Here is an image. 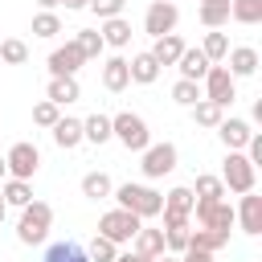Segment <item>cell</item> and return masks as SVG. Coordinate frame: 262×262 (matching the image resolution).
<instances>
[{
    "instance_id": "obj_30",
    "label": "cell",
    "mask_w": 262,
    "mask_h": 262,
    "mask_svg": "<svg viewBox=\"0 0 262 262\" xmlns=\"http://www.w3.org/2000/svg\"><path fill=\"white\" fill-rule=\"evenodd\" d=\"M229 20H237V25H258V20H262V0H233V4H229Z\"/></svg>"
},
{
    "instance_id": "obj_35",
    "label": "cell",
    "mask_w": 262,
    "mask_h": 262,
    "mask_svg": "<svg viewBox=\"0 0 262 262\" xmlns=\"http://www.w3.org/2000/svg\"><path fill=\"white\" fill-rule=\"evenodd\" d=\"M172 102H176V106H192V102H201V86L180 78V82L172 86Z\"/></svg>"
},
{
    "instance_id": "obj_32",
    "label": "cell",
    "mask_w": 262,
    "mask_h": 262,
    "mask_svg": "<svg viewBox=\"0 0 262 262\" xmlns=\"http://www.w3.org/2000/svg\"><path fill=\"white\" fill-rule=\"evenodd\" d=\"M57 33H61V16H57V12H37V16H33V37L53 41Z\"/></svg>"
},
{
    "instance_id": "obj_40",
    "label": "cell",
    "mask_w": 262,
    "mask_h": 262,
    "mask_svg": "<svg viewBox=\"0 0 262 262\" xmlns=\"http://www.w3.org/2000/svg\"><path fill=\"white\" fill-rule=\"evenodd\" d=\"M115 262H156V258H143V254H135V250H127V254H119Z\"/></svg>"
},
{
    "instance_id": "obj_33",
    "label": "cell",
    "mask_w": 262,
    "mask_h": 262,
    "mask_svg": "<svg viewBox=\"0 0 262 262\" xmlns=\"http://www.w3.org/2000/svg\"><path fill=\"white\" fill-rule=\"evenodd\" d=\"M205 229H217V233H225L229 237V229H233V205L229 201H221L217 209H213V217H209V225Z\"/></svg>"
},
{
    "instance_id": "obj_45",
    "label": "cell",
    "mask_w": 262,
    "mask_h": 262,
    "mask_svg": "<svg viewBox=\"0 0 262 262\" xmlns=\"http://www.w3.org/2000/svg\"><path fill=\"white\" fill-rule=\"evenodd\" d=\"M156 262H180V258H176V254H160Z\"/></svg>"
},
{
    "instance_id": "obj_6",
    "label": "cell",
    "mask_w": 262,
    "mask_h": 262,
    "mask_svg": "<svg viewBox=\"0 0 262 262\" xmlns=\"http://www.w3.org/2000/svg\"><path fill=\"white\" fill-rule=\"evenodd\" d=\"M139 225H143V221H139L135 213H127V209L115 205L111 213L98 217V237H106V242H115V246H127V242L139 233Z\"/></svg>"
},
{
    "instance_id": "obj_19",
    "label": "cell",
    "mask_w": 262,
    "mask_h": 262,
    "mask_svg": "<svg viewBox=\"0 0 262 262\" xmlns=\"http://www.w3.org/2000/svg\"><path fill=\"white\" fill-rule=\"evenodd\" d=\"M127 74H131V82L151 86V82L160 78V66H156V57L143 49V53H131V57H127Z\"/></svg>"
},
{
    "instance_id": "obj_11",
    "label": "cell",
    "mask_w": 262,
    "mask_h": 262,
    "mask_svg": "<svg viewBox=\"0 0 262 262\" xmlns=\"http://www.w3.org/2000/svg\"><path fill=\"white\" fill-rule=\"evenodd\" d=\"M86 61H82V53H78V45L74 41H66V45H57L53 53H49V78H78V70H82Z\"/></svg>"
},
{
    "instance_id": "obj_22",
    "label": "cell",
    "mask_w": 262,
    "mask_h": 262,
    "mask_svg": "<svg viewBox=\"0 0 262 262\" xmlns=\"http://www.w3.org/2000/svg\"><path fill=\"white\" fill-rule=\"evenodd\" d=\"M131 246H135V254H143V258H160V254H164V229L139 225V233L131 237Z\"/></svg>"
},
{
    "instance_id": "obj_26",
    "label": "cell",
    "mask_w": 262,
    "mask_h": 262,
    "mask_svg": "<svg viewBox=\"0 0 262 262\" xmlns=\"http://www.w3.org/2000/svg\"><path fill=\"white\" fill-rule=\"evenodd\" d=\"M196 49H201L213 66H221V61H225V53H229V37H225L221 29H209V33H205V41H201Z\"/></svg>"
},
{
    "instance_id": "obj_24",
    "label": "cell",
    "mask_w": 262,
    "mask_h": 262,
    "mask_svg": "<svg viewBox=\"0 0 262 262\" xmlns=\"http://www.w3.org/2000/svg\"><path fill=\"white\" fill-rule=\"evenodd\" d=\"M0 196H4V205H8V209H25V205L33 201V184H29V180H12V176H8V180L0 184Z\"/></svg>"
},
{
    "instance_id": "obj_17",
    "label": "cell",
    "mask_w": 262,
    "mask_h": 262,
    "mask_svg": "<svg viewBox=\"0 0 262 262\" xmlns=\"http://www.w3.org/2000/svg\"><path fill=\"white\" fill-rule=\"evenodd\" d=\"M49 131H53V143H57L61 151H74V147L82 143V119H74V115H61Z\"/></svg>"
},
{
    "instance_id": "obj_14",
    "label": "cell",
    "mask_w": 262,
    "mask_h": 262,
    "mask_svg": "<svg viewBox=\"0 0 262 262\" xmlns=\"http://www.w3.org/2000/svg\"><path fill=\"white\" fill-rule=\"evenodd\" d=\"M98 37H102L106 49H127L131 45V20L127 16H111V20L98 25Z\"/></svg>"
},
{
    "instance_id": "obj_38",
    "label": "cell",
    "mask_w": 262,
    "mask_h": 262,
    "mask_svg": "<svg viewBox=\"0 0 262 262\" xmlns=\"http://www.w3.org/2000/svg\"><path fill=\"white\" fill-rule=\"evenodd\" d=\"M70 254H74V242H53L45 250V262H70Z\"/></svg>"
},
{
    "instance_id": "obj_28",
    "label": "cell",
    "mask_w": 262,
    "mask_h": 262,
    "mask_svg": "<svg viewBox=\"0 0 262 262\" xmlns=\"http://www.w3.org/2000/svg\"><path fill=\"white\" fill-rule=\"evenodd\" d=\"M188 111H192V123H196V127H217V123L225 119V111H221L217 102H209V98H201V102H192Z\"/></svg>"
},
{
    "instance_id": "obj_18",
    "label": "cell",
    "mask_w": 262,
    "mask_h": 262,
    "mask_svg": "<svg viewBox=\"0 0 262 262\" xmlns=\"http://www.w3.org/2000/svg\"><path fill=\"white\" fill-rule=\"evenodd\" d=\"M209 66H213V61H209L201 49H184V53H180V61H176L180 78H184V82H196V86H201V78L209 74Z\"/></svg>"
},
{
    "instance_id": "obj_23",
    "label": "cell",
    "mask_w": 262,
    "mask_h": 262,
    "mask_svg": "<svg viewBox=\"0 0 262 262\" xmlns=\"http://www.w3.org/2000/svg\"><path fill=\"white\" fill-rule=\"evenodd\" d=\"M111 192H115V180L106 172H86L82 176V196L86 201H106Z\"/></svg>"
},
{
    "instance_id": "obj_31",
    "label": "cell",
    "mask_w": 262,
    "mask_h": 262,
    "mask_svg": "<svg viewBox=\"0 0 262 262\" xmlns=\"http://www.w3.org/2000/svg\"><path fill=\"white\" fill-rule=\"evenodd\" d=\"M192 196L225 201V184H221V176H213V172H201V176H196V184H192Z\"/></svg>"
},
{
    "instance_id": "obj_37",
    "label": "cell",
    "mask_w": 262,
    "mask_h": 262,
    "mask_svg": "<svg viewBox=\"0 0 262 262\" xmlns=\"http://www.w3.org/2000/svg\"><path fill=\"white\" fill-rule=\"evenodd\" d=\"M123 4H127V0H90L86 8H90L98 20H111V16H123Z\"/></svg>"
},
{
    "instance_id": "obj_13",
    "label": "cell",
    "mask_w": 262,
    "mask_h": 262,
    "mask_svg": "<svg viewBox=\"0 0 262 262\" xmlns=\"http://www.w3.org/2000/svg\"><path fill=\"white\" fill-rule=\"evenodd\" d=\"M233 225H242V233H250V237L262 233V196H258V192H246V196L237 201Z\"/></svg>"
},
{
    "instance_id": "obj_36",
    "label": "cell",
    "mask_w": 262,
    "mask_h": 262,
    "mask_svg": "<svg viewBox=\"0 0 262 262\" xmlns=\"http://www.w3.org/2000/svg\"><path fill=\"white\" fill-rule=\"evenodd\" d=\"M57 119H61V106H53L49 98H41V102L33 106V123H37V127H53Z\"/></svg>"
},
{
    "instance_id": "obj_4",
    "label": "cell",
    "mask_w": 262,
    "mask_h": 262,
    "mask_svg": "<svg viewBox=\"0 0 262 262\" xmlns=\"http://www.w3.org/2000/svg\"><path fill=\"white\" fill-rule=\"evenodd\" d=\"M221 184H225V196H229V192H237V196L254 192L258 168L246 160V151H225V160H221Z\"/></svg>"
},
{
    "instance_id": "obj_43",
    "label": "cell",
    "mask_w": 262,
    "mask_h": 262,
    "mask_svg": "<svg viewBox=\"0 0 262 262\" xmlns=\"http://www.w3.org/2000/svg\"><path fill=\"white\" fill-rule=\"evenodd\" d=\"M37 4H41V12H57L61 8V0H37Z\"/></svg>"
},
{
    "instance_id": "obj_47",
    "label": "cell",
    "mask_w": 262,
    "mask_h": 262,
    "mask_svg": "<svg viewBox=\"0 0 262 262\" xmlns=\"http://www.w3.org/2000/svg\"><path fill=\"white\" fill-rule=\"evenodd\" d=\"M4 213H8V205H4V196H0V221H4Z\"/></svg>"
},
{
    "instance_id": "obj_2",
    "label": "cell",
    "mask_w": 262,
    "mask_h": 262,
    "mask_svg": "<svg viewBox=\"0 0 262 262\" xmlns=\"http://www.w3.org/2000/svg\"><path fill=\"white\" fill-rule=\"evenodd\" d=\"M111 196L119 201V209L135 213L139 221H151V217L164 213V192H156L151 184H131V180H127V184H119Z\"/></svg>"
},
{
    "instance_id": "obj_48",
    "label": "cell",
    "mask_w": 262,
    "mask_h": 262,
    "mask_svg": "<svg viewBox=\"0 0 262 262\" xmlns=\"http://www.w3.org/2000/svg\"><path fill=\"white\" fill-rule=\"evenodd\" d=\"M168 4H176V0H168Z\"/></svg>"
},
{
    "instance_id": "obj_16",
    "label": "cell",
    "mask_w": 262,
    "mask_h": 262,
    "mask_svg": "<svg viewBox=\"0 0 262 262\" xmlns=\"http://www.w3.org/2000/svg\"><path fill=\"white\" fill-rule=\"evenodd\" d=\"M184 49H188V45L180 41V33H168V37H156V45H151L147 53H151V57H156V66L164 70V66H176Z\"/></svg>"
},
{
    "instance_id": "obj_34",
    "label": "cell",
    "mask_w": 262,
    "mask_h": 262,
    "mask_svg": "<svg viewBox=\"0 0 262 262\" xmlns=\"http://www.w3.org/2000/svg\"><path fill=\"white\" fill-rule=\"evenodd\" d=\"M86 258H90V262H115V258H119V246L106 242V237H94V242L86 246Z\"/></svg>"
},
{
    "instance_id": "obj_46",
    "label": "cell",
    "mask_w": 262,
    "mask_h": 262,
    "mask_svg": "<svg viewBox=\"0 0 262 262\" xmlns=\"http://www.w3.org/2000/svg\"><path fill=\"white\" fill-rule=\"evenodd\" d=\"M8 180V168H4V156H0V184Z\"/></svg>"
},
{
    "instance_id": "obj_1",
    "label": "cell",
    "mask_w": 262,
    "mask_h": 262,
    "mask_svg": "<svg viewBox=\"0 0 262 262\" xmlns=\"http://www.w3.org/2000/svg\"><path fill=\"white\" fill-rule=\"evenodd\" d=\"M53 229V205L49 201H29L16 217V242L20 246H45Z\"/></svg>"
},
{
    "instance_id": "obj_9",
    "label": "cell",
    "mask_w": 262,
    "mask_h": 262,
    "mask_svg": "<svg viewBox=\"0 0 262 262\" xmlns=\"http://www.w3.org/2000/svg\"><path fill=\"white\" fill-rule=\"evenodd\" d=\"M176 25H180V8H176V4H168V0H151V4H147V12H143V33H147L151 41L176 33Z\"/></svg>"
},
{
    "instance_id": "obj_42",
    "label": "cell",
    "mask_w": 262,
    "mask_h": 262,
    "mask_svg": "<svg viewBox=\"0 0 262 262\" xmlns=\"http://www.w3.org/2000/svg\"><path fill=\"white\" fill-rule=\"evenodd\" d=\"M61 4H66V12H82L90 0H61Z\"/></svg>"
},
{
    "instance_id": "obj_41",
    "label": "cell",
    "mask_w": 262,
    "mask_h": 262,
    "mask_svg": "<svg viewBox=\"0 0 262 262\" xmlns=\"http://www.w3.org/2000/svg\"><path fill=\"white\" fill-rule=\"evenodd\" d=\"M229 4L233 0H201V8H221V12H229Z\"/></svg>"
},
{
    "instance_id": "obj_29",
    "label": "cell",
    "mask_w": 262,
    "mask_h": 262,
    "mask_svg": "<svg viewBox=\"0 0 262 262\" xmlns=\"http://www.w3.org/2000/svg\"><path fill=\"white\" fill-rule=\"evenodd\" d=\"M0 61L4 66H25L29 61V45L20 37H0Z\"/></svg>"
},
{
    "instance_id": "obj_15",
    "label": "cell",
    "mask_w": 262,
    "mask_h": 262,
    "mask_svg": "<svg viewBox=\"0 0 262 262\" xmlns=\"http://www.w3.org/2000/svg\"><path fill=\"white\" fill-rule=\"evenodd\" d=\"M102 86H106L111 94H123V90L131 86V74H127V57H123V53H115V57L102 61Z\"/></svg>"
},
{
    "instance_id": "obj_20",
    "label": "cell",
    "mask_w": 262,
    "mask_h": 262,
    "mask_svg": "<svg viewBox=\"0 0 262 262\" xmlns=\"http://www.w3.org/2000/svg\"><path fill=\"white\" fill-rule=\"evenodd\" d=\"M45 98H49L53 106H70V102L82 98V86H78V78H49Z\"/></svg>"
},
{
    "instance_id": "obj_3",
    "label": "cell",
    "mask_w": 262,
    "mask_h": 262,
    "mask_svg": "<svg viewBox=\"0 0 262 262\" xmlns=\"http://www.w3.org/2000/svg\"><path fill=\"white\" fill-rule=\"evenodd\" d=\"M111 139H119L127 151H143V147L151 143V127H147L143 115L119 111V115H111Z\"/></svg>"
},
{
    "instance_id": "obj_5",
    "label": "cell",
    "mask_w": 262,
    "mask_h": 262,
    "mask_svg": "<svg viewBox=\"0 0 262 262\" xmlns=\"http://www.w3.org/2000/svg\"><path fill=\"white\" fill-rule=\"evenodd\" d=\"M176 164H180V151H176V143H147L143 151H139V172L147 176V180H164L168 172H176Z\"/></svg>"
},
{
    "instance_id": "obj_25",
    "label": "cell",
    "mask_w": 262,
    "mask_h": 262,
    "mask_svg": "<svg viewBox=\"0 0 262 262\" xmlns=\"http://www.w3.org/2000/svg\"><path fill=\"white\" fill-rule=\"evenodd\" d=\"M74 45H78V53H82V61H98L102 57V37H98V29H78L74 33Z\"/></svg>"
},
{
    "instance_id": "obj_27",
    "label": "cell",
    "mask_w": 262,
    "mask_h": 262,
    "mask_svg": "<svg viewBox=\"0 0 262 262\" xmlns=\"http://www.w3.org/2000/svg\"><path fill=\"white\" fill-rule=\"evenodd\" d=\"M188 246L192 250H205V254H217V250L229 246V237L217 233V229H188Z\"/></svg>"
},
{
    "instance_id": "obj_21",
    "label": "cell",
    "mask_w": 262,
    "mask_h": 262,
    "mask_svg": "<svg viewBox=\"0 0 262 262\" xmlns=\"http://www.w3.org/2000/svg\"><path fill=\"white\" fill-rule=\"evenodd\" d=\"M82 143H94V147H102V143H111V115H86L82 119Z\"/></svg>"
},
{
    "instance_id": "obj_12",
    "label": "cell",
    "mask_w": 262,
    "mask_h": 262,
    "mask_svg": "<svg viewBox=\"0 0 262 262\" xmlns=\"http://www.w3.org/2000/svg\"><path fill=\"white\" fill-rule=\"evenodd\" d=\"M258 49L254 45H229V53H225V70H229V78L237 82V78H254L258 74Z\"/></svg>"
},
{
    "instance_id": "obj_39",
    "label": "cell",
    "mask_w": 262,
    "mask_h": 262,
    "mask_svg": "<svg viewBox=\"0 0 262 262\" xmlns=\"http://www.w3.org/2000/svg\"><path fill=\"white\" fill-rule=\"evenodd\" d=\"M176 258H180V262H213V254H205V250H192V246H184Z\"/></svg>"
},
{
    "instance_id": "obj_10",
    "label": "cell",
    "mask_w": 262,
    "mask_h": 262,
    "mask_svg": "<svg viewBox=\"0 0 262 262\" xmlns=\"http://www.w3.org/2000/svg\"><path fill=\"white\" fill-rule=\"evenodd\" d=\"M213 131H217V139L225 143V151H246V143H250V135H254V123H250V119H237V115H225Z\"/></svg>"
},
{
    "instance_id": "obj_44",
    "label": "cell",
    "mask_w": 262,
    "mask_h": 262,
    "mask_svg": "<svg viewBox=\"0 0 262 262\" xmlns=\"http://www.w3.org/2000/svg\"><path fill=\"white\" fill-rule=\"evenodd\" d=\"M70 262H90V258H86V250H82V246H74V254H70Z\"/></svg>"
},
{
    "instance_id": "obj_8",
    "label": "cell",
    "mask_w": 262,
    "mask_h": 262,
    "mask_svg": "<svg viewBox=\"0 0 262 262\" xmlns=\"http://www.w3.org/2000/svg\"><path fill=\"white\" fill-rule=\"evenodd\" d=\"M4 168H8L12 180H33L37 168H41V151H37V143H29V139L12 143V147L4 151Z\"/></svg>"
},
{
    "instance_id": "obj_7",
    "label": "cell",
    "mask_w": 262,
    "mask_h": 262,
    "mask_svg": "<svg viewBox=\"0 0 262 262\" xmlns=\"http://www.w3.org/2000/svg\"><path fill=\"white\" fill-rule=\"evenodd\" d=\"M201 98L217 102L221 111H225V106H233V98H237V82L229 78V70H225V66H209V74L201 78Z\"/></svg>"
}]
</instances>
